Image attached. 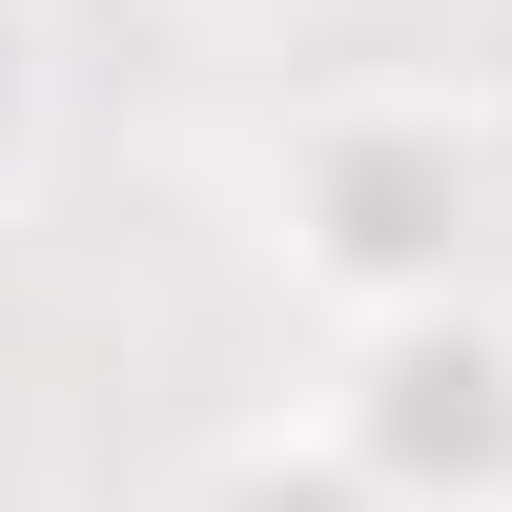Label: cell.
<instances>
[{"mask_svg": "<svg viewBox=\"0 0 512 512\" xmlns=\"http://www.w3.org/2000/svg\"><path fill=\"white\" fill-rule=\"evenodd\" d=\"M492 246H512V123L472 82H328L267 144V287L308 328L472 308Z\"/></svg>", "mask_w": 512, "mask_h": 512, "instance_id": "obj_1", "label": "cell"}, {"mask_svg": "<svg viewBox=\"0 0 512 512\" xmlns=\"http://www.w3.org/2000/svg\"><path fill=\"white\" fill-rule=\"evenodd\" d=\"M308 431L349 451L390 512H512V308H390V328H328V390Z\"/></svg>", "mask_w": 512, "mask_h": 512, "instance_id": "obj_2", "label": "cell"}, {"mask_svg": "<svg viewBox=\"0 0 512 512\" xmlns=\"http://www.w3.org/2000/svg\"><path fill=\"white\" fill-rule=\"evenodd\" d=\"M41 123H62V41H41V0H0V205L41 185Z\"/></svg>", "mask_w": 512, "mask_h": 512, "instance_id": "obj_4", "label": "cell"}, {"mask_svg": "<svg viewBox=\"0 0 512 512\" xmlns=\"http://www.w3.org/2000/svg\"><path fill=\"white\" fill-rule=\"evenodd\" d=\"M185 512H390V492H369L349 451L308 431V410H267V431H226V451H205V492H185Z\"/></svg>", "mask_w": 512, "mask_h": 512, "instance_id": "obj_3", "label": "cell"}]
</instances>
